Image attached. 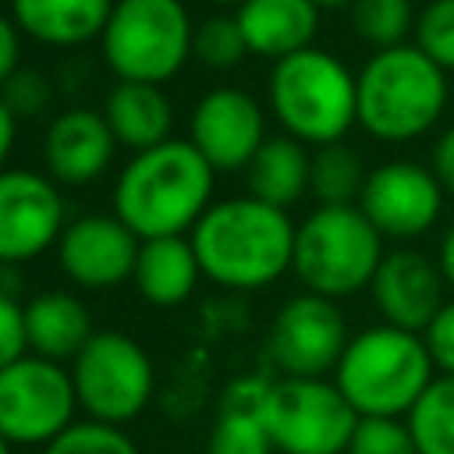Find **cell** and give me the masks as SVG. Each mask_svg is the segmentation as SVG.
<instances>
[{"label":"cell","mask_w":454,"mask_h":454,"mask_svg":"<svg viewBox=\"0 0 454 454\" xmlns=\"http://www.w3.org/2000/svg\"><path fill=\"white\" fill-rule=\"evenodd\" d=\"M294 234L287 209L255 195L213 202L192 227V245L202 277L227 291H262L277 284L294 259Z\"/></svg>","instance_id":"obj_1"},{"label":"cell","mask_w":454,"mask_h":454,"mask_svg":"<svg viewBox=\"0 0 454 454\" xmlns=\"http://www.w3.org/2000/svg\"><path fill=\"white\" fill-rule=\"evenodd\" d=\"M216 170L188 138H167L135 153L114 184V213L142 238L192 231L213 206Z\"/></svg>","instance_id":"obj_2"},{"label":"cell","mask_w":454,"mask_h":454,"mask_svg":"<svg viewBox=\"0 0 454 454\" xmlns=\"http://www.w3.org/2000/svg\"><path fill=\"white\" fill-rule=\"evenodd\" d=\"M358 82V124L376 142H411L426 135L447 110L450 82L415 43L376 50Z\"/></svg>","instance_id":"obj_3"},{"label":"cell","mask_w":454,"mask_h":454,"mask_svg":"<svg viewBox=\"0 0 454 454\" xmlns=\"http://www.w3.org/2000/svg\"><path fill=\"white\" fill-rule=\"evenodd\" d=\"M433 369L436 365L422 333L380 323L348 340L333 369V383L362 419H404L436 380Z\"/></svg>","instance_id":"obj_4"},{"label":"cell","mask_w":454,"mask_h":454,"mask_svg":"<svg viewBox=\"0 0 454 454\" xmlns=\"http://www.w3.org/2000/svg\"><path fill=\"white\" fill-rule=\"evenodd\" d=\"M266 99L284 135L305 145H333L358 124V82L351 67L319 46L273 64Z\"/></svg>","instance_id":"obj_5"},{"label":"cell","mask_w":454,"mask_h":454,"mask_svg":"<svg viewBox=\"0 0 454 454\" xmlns=\"http://www.w3.org/2000/svg\"><path fill=\"white\" fill-rule=\"evenodd\" d=\"M383 255V234L358 206H316L298 223L291 270L305 291L337 301L365 291Z\"/></svg>","instance_id":"obj_6"},{"label":"cell","mask_w":454,"mask_h":454,"mask_svg":"<svg viewBox=\"0 0 454 454\" xmlns=\"http://www.w3.org/2000/svg\"><path fill=\"white\" fill-rule=\"evenodd\" d=\"M117 82H170L195 53V25L181 0H117L99 35Z\"/></svg>","instance_id":"obj_7"},{"label":"cell","mask_w":454,"mask_h":454,"mask_svg":"<svg viewBox=\"0 0 454 454\" xmlns=\"http://www.w3.org/2000/svg\"><path fill=\"white\" fill-rule=\"evenodd\" d=\"M358 419L333 380L280 376L262 397V422L280 454H348Z\"/></svg>","instance_id":"obj_8"},{"label":"cell","mask_w":454,"mask_h":454,"mask_svg":"<svg viewBox=\"0 0 454 454\" xmlns=\"http://www.w3.org/2000/svg\"><path fill=\"white\" fill-rule=\"evenodd\" d=\"M78 408L85 419L124 426L138 419L156 390V369L149 351L117 330H96L82 355L71 362Z\"/></svg>","instance_id":"obj_9"},{"label":"cell","mask_w":454,"mask_h":454,"mask_svg":"<svg viewBox=\"0 0 454 454\" xmlns=\"http://www.w3.org/2000/svg\"><path fill=\"white\" fill-rule=\"evenodd\" d=\"M78 411L71 369L25 355L0 372V436L11 447H46Z\"/></svg>","instance_id":"obj_10"},{"label":"cell","mask_w":454,"mask_h":454,"mask_svg":"<svg viewBox=\"0 0 454 454\" xmlns=\"http://www.w3.org/2000/svg\"><path fill=\"white\" fill-rule=\"evenodd\" d=\"M348 340L351 337L340 305L333 298L305 291L277 309L266 337V351L270 362L280 369V376L323 380L326 372L337 369Z\"/></svg>","instance_id":"obj_11"},{"label":"cell","mask_w":454,"mask_h":454,"mask_svg":"<svg viewBox=\"0 0 454 454\" xmlns=\"http://www.w3.org/2000/svg\"><path fill=\"white\" fill-rule=\"evenodd\" d=\"M67 227L60 184L50 174L0 170V266H21L50 252Z\"/></svg>","instance_id":"obj_12"},{"label":"cell","mask_w":454,"mask_h":454,"mask_svg":"<svg viewBox=\"0 0 454 454\" xmlns=\"http://www.w3.org/2000/svg\"><path fill=\"white\" fill-rule=\"evenodd\" d=\"M443 188L433 167L415 160H387L369 170L358 195V209L390 241L422 238L443 213Z\"/></svg>","instance_id":"obj_13"},{"label":"cell","mask_w":454,"mask_h":454,"mask_svg":"<svg viewBox=\"0 0 454 454\" xmlns=\"http://www.w3.org/2000/svg\"><path fill=\"white\" fill-rule=\"evenodd\" d=\"M142 238L117 213H85L57 241L60 270L85 291H106L135 277Z\"/></svg>","instance_id":"obj_14"},{"label":"cell","mask_w":454,"mask_h":454,"mask_svg":"<svg viewBox=\"0 0 454 454\" xmlns=\"http://www.w3.org/2000/svg\"><path fill=\"white\" fill-rule=\"evenodd\" d=\"M266 138L259 99L238 85L209 89L192 110L188 142L209 160L213 170H245Z\"/></svg>","instance_id":"obj_15"},{"label":"cell","mask_w":454,"mask_h":454,"mask_svg":"<svg viewBox=\"0 0 454 454\" xmlns=\"http://www.w3.org/2000/svg\"><path fill=\"white\" fill-rule=\"evenodd\" d=\"M372 305L383 316L387 326L426 333L429 323L447 305V280L440 273V262L429 259L419 248H394L383 255L372 284H369Z\"/></svg>","instance_id":"obj_16"},{"label":"cell","mask_w":454,"mask_h":454,"mask_svg":"<svg viewBox=\"0 0 454 454\" xmlns=\"http://www.w3.org/2000/svg\"><path fill=\"white\" fill-rule=\"evenodd\" d=\"M114 149H117V138L110 131L103 110L71 106V110L57 114L53 124L46 128L43 163L57 184L82 188L106 174Z\"/></svg>","instance_id":"obj_17"},{"label":"cell","mask_w":454,"mask_h":454,"mask_svg":"<svg viewBox=\"0 0 454 454\" xmlns=\"http://www.w3.org/2000/svg\"><path fill=\"white\" fill-rule=\"evenodd\" d=\"M234 18L248 53L273 64L309 50L319 32V7L312 0H245Z\"/></svg>","instance_id":"obj_18"},{"label":"cell","mask_w":454,"mask_h":454,"mask_svg":"<svg viewBox=\"0 0 454 454\" xmlns=\"http://www.w3.org/2000/svg\"><path fill=\"white\" fill-rule=\"evenodd\" d=\"M25 333L28 351L50 362H74L82 348L92 340V316L82 298L67 291H39L25 305Z\"/></svg>","instance_id":"obj_19"},{"label":"cell","mask_w":454,"mask_h":454,"mask_svg":"<svg viewBox=\"0 0 454 454\" xmlns=\"http://www.w3.org/2000/svg\"><path fill=\"white\" fill-rule=\"evenodd\" d=\"M117 0H11L21 35L43 46H82L99 39Z\"/></svg>","instance_id":"obj_20"},{"label":"cell","mask_w":454,"mask_h":454,"mask_svg":"<svg viewBox=\"0 0 454 454\" xmlns=\"http://www.w3.org/2000/svg\"><path fill=\"white\" fill-rule=\"evenodd\" d=\"M202 277L199 255L192 238L174 234V238H149L138 248L135 262V287L138 294L156 305V309H177L195 294V284Z\"/></svg>","instance_id":"obj_21"},{"label":"cell","mask_w":454,"mask_h":454,"mask_svg":"<svg viewBox=\"0 0 454 454\" xmlns=\"http://www.w3.org/2000/svg\"><path fill=\"white\" fill-rule=\"evenodd\" d=\"M103 117L117 138V145H128L131 153L153 149L170 135L174 110L160 85L145 82H117L103 99Z\"/></svg>","instance_id":"obj_22"},{"label":"cell","mask_w":454,"mask_h":454,"mask_svg":"<svg viewBox=\"0 0 454 454\" xmlns=\"http://www.w3.org/2000/svg\"><path fill=\"white\" fill-rule=\"evenodd\" d=\"M266 387L270 380L262 376H241L227 387L206 454H273L277 450L262 422Z\"/></svg>","instance_id":"obj_23"},{"label":"cell","mask_w":454,"mask_h":454,"mask_svg":"<svg viewBox=\"0 0 454 454\" xmlns=\"http://www.w3.org/2000/svg\"><path fill=\"white\" fill-rule=\"evenodd\" d=\"M245 174H248V195L277 209H291L301 195H309L312 153L305 142L291 135H270L245 167Z\"/></svg>","instance_id":"obj_24"},{"label":"cell","mask_w":454,"mask_h":454,"mask_svg":"<svg viewBox=\"0 0 454 454\" xmlns=\"http://www.w3.org/2000/svg\"><path fill=\"white\" fill-rule=\"evenodd\" d=\"M365 177H369V170L362 167V156L344 142L319 145L312 153L309 192L316 195L319 206H358Z\"/></svg>","instance_id":"obj_25"},{"label":"cell","mask_w":454,"mask_h":454,"mask_svg":"<svg viewBox=\"0 0 454 454\" xmlns=\"http://www.w3.org/2000/svg\"><path fill=\"white\" fill-rule=\"evenodd\" d=\"M404 422L419 454H454V376H436Z\"/></svg>","instance_id":"obj_26"},{"label":"cell","mask_w":454,"mask_h":454,"mask_svg":"<svg viewBox=\"0 0 454 454\" xmlns=\"http://www.w3.org/2000/svg\"><path fill=\"white\" fill-rule=\"evenodd\" d=\"M348 21L351 32L376 53V50L404 46L408 35H415L419 11L411 0H351Z\"/></svg>","instance_id":"obj_27"},{"label":"cell","mask_w":454,"mask_h":454,"mask_svg":"<svg viewBox=\"0 0 454 454\" xmlns=\"http://www.w3.org/2000/svg\"><path fill=\"white\" fill-rule=\"evenodd\" d=\"M43 454H138V447L121 426L82 419L71 422L57 440H50Z\"/></svg>","instance_id":"obj_28"},{"label":"cell","mask_w":454,"mask_h":454,"mask_svg":"<svg viewBox=\"0 0 454 454\" xmlns=\"http://www.w3.org/2000/svg\"><path fill=\"white\" fill-rule=\"evenodd\" d=\"M415 46L447 74H454V0H429L415 21Z\"/></svg>","instance_id":"obj_29"},{"label":"cell","mask_w":454,"mask_h":454,"mask_svg":"<svg viewBox=\"0 0 454 454\" xmlns=\"http://www.w3.org/2000/svg\"><path fill=\"white\" fill-rule=\"evenodd\" d=\"M248 53L234 14H216L195 28V57L209 67H234Z\"/></svg>","instance_id":"obj_30"},{"label":"cell","mask_w":454,"mask_h":454,"mask_svg":"<svg viewBox=\"0 0 454 454\" xmlns=\"http://www.w3.org/2000/svg\"><path fill=\"white\" fill-rule=\"evenodd\" d=\"M348 454H419L411 429L404 419H376L365 415L355 426V436L348 443Z\"/></svg>","instance_id":"obj_31"},{"label":"cell","mask_w":454,"mask_h":454,"mask_svg":"<svg viewBox=\"0 0 454 454\" xmlns=\"http://www.w3.org/2000/svg\"><path fill=\"white\" fill-rule=\"evenodd\" d=\"M28 355V333H25V305L0 291V372Z\"/></svg>","instance_id":"obj_32"},{"label":"cell","mask_w":454,"mask_h":454,"mask_svg":"<svg viewBox=\"0 0 454 454\" xmlns=\"http://www.w3.org/2000/svg\"><path fill=\"white\" fill-rule=\"evenodd\" d=\"M0 96L7 99V106L18 117H32V114H39L50 103V82L39 71H32V67H18L14 78L0 89Z\"/></svg>","instance_id":"obj_33"},{"label":"cell","mask_w":454,"mask_h":454,"mask_svg":"<svg viewBox=\"0 0 454 454\" xmlns=\"http://www.w3.org/2000/svg\"><path fill=\"white\" fill-rule=\"evenodd\" d=\"M422 337L440 376H454V298H447V305L440 309V316L429 323Z\"/></svg>","instance_id":"obj_34"},{"label":"cell","mask_w":454,"mask_h":454,"mask_svg":"<svg viewBox=\"0 0 454 454\" xmlns=\"http://www.w3.org/2000/svg\"><path fill=\"white\" fill-rule=\"evenodd\" d=\"M18 67H21V28L14 25V18L0 14V89L14 78Z\"/></svg>","instance_id":"obj_35"},{"label":"cell","mask_w":454,"mask_h":454,"mask_svg":"<svg viewBox=\"0 0 454 454\" xmlns=\"http://www.w3.org/2000/svg\"><path fill=\"white\" fill-rule=\"evenodd\" d=\"M429 167H433L440 188H443L447 195H454V124L433 142V160H429Z\"/></svg>","instance_id":"obj_36"},{"label":"cell","mask_w":454,"mask_h":454,"mask_svg":"<svg viewBox=\"0 0 454 454\" xmlns=\"http://www.w3.org/2000/svg\"><path fill=\"white\" fill-rule=\"evenodd\" d=\"M14 138H18V114L7 106V99L0 96V170H7V156L14 149Z\"/></svg>","instance_id":"obj_37"},{"label":"cell","mask_w":454,"mask_h":454,"mask_svg":"<svg viewBox=\"0 0 454 454\" xmlns=\"http://www.w3.org/2000/svg\"><path fill=\"white\" fill-rule=\"evenodd\" d=\"M436 262H440V273H443L447 287H454V223H450L447 234L440 238V255H436Z\"/></svg>","instance_id":"obj_38"},{"label":"cell","mask_w":454,"mask_h":454,"mask_svg":"<svg viewBox=\"0 0 454 454\" xmlns=\"http://www.w3.org/2000/svg\"><path fill=\"white\" fill-rule=\"evenodd\" d=\"M319 11H337V7H351V0H312Z\"/></svg>","instance_id":"obj_39"},{"label":"cell","mask_w":454,"mask_h":454,"mask_svg":"<svg viewBox=\"0 0 454 454\" xmlns=\"http://www.w3.org/2000/svg\"><path fill=\"white\" fill-rule=\"evenodd\" d=\"M209 4H216V7H241L245 0H209Z\"/></svg>","instance_id":"obj_40"},{"label":"cell","mask_w":454,"mask_h":454,"mask_svg":"<svg viewBox=\"0 0 454 454\" xmlns=\"http://www.w3.org/2000/svg\"><path fill=\"white\" fill-rule=\"evenodd\" d=\"M0 454H14V447H11V443H7L4 436H0Z\"/></svg>","instance_id":"obj_41"}]
</instances>
